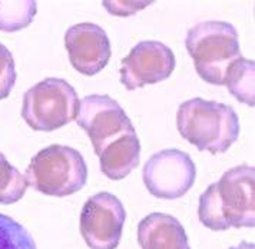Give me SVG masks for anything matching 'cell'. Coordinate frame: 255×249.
I'll return each mask as SVG.
<instances>
[{
    "label": "cell",
    "instance_id": "obj_17",
    "mask_svg": "<svg viewBox=\"0 0 255 249\" xmlns=\"http://www.w3.org/2000/svg\"><path fill=\"white\" fill-rule=\"evenodd\" d=\"M16 83L14 59L10 50L0 43V101L6 99Z\"/></svg>",
    "mask_w": 255,
    "mask_h": 249
},
{
    "label": "cell",
    "instance_id": "obj_18",
    "mask_svg": "<svg viewBox=\"0 0 255 249\" xmlns=\"http://www.w3.org/2000/svg\"><path fill=\"white\" fill-rule=\"evenodd\" d=\"M230 249H255V245L251 242H241L240 245H237V247H232Z\"/></svg>",
    "mask_w": 255,
    "mask_h": 249
},
{
    "label": "cell",
    "instance_id": "obj_13",
    "mask_svg": "<svg viewBox=\"0 0 255 249\" xmlns=\"http://www.w3.org/2000/svg\"><path fill=\"white\" fill-rule=\"evenodd\" d=\"M255 62L240 57L235 62H232L231 66L228 68L225 78H224V85L228 88L240 102L245 103L251 108L255 106Z\"/></svg>",
    "mask_w": 255,
    "mask_h": 249
},
{
    "label": "cell",
    "instance_id": "obj_11",
    "mask_svg": "<svg viewBox=\"0 0 255 249\" xmlns=\"http://www.w3.org/2000/svg\"><path fill=\"white\" fill-rule=\"evenodd\" d=\"M138 244L142 249H189L181 222L175 216L158 212L139 222Z\"/></svg>",
    "mask_w": 255,
    "mask_h": 249
},
{
    "label": "cell",
    "instance_id": "obj_10",
    "mask_svg": "<svg viewBox=\"0 0 255 249\" xmlns=\"http://www.w3.org/2000/svg\"><path fill=\"white\" fill-rule=\"evenodd\" d=\"M65 47L70 65L86 76L99 73L112 55L108 34L95 23H79L69 27L65 34Z\"/></svg>",
    "mask_w": 255,
    "mask_h": 249
},
{
    "label": "cell",
    "instance_id": "obj_3",
    "mask_svg": "<svg viewBox=\"0 0 255 249\" xmlns=\"http://www.w3.org/2000/svg\"><path fill=\"white\" fill-rule=\"evenodd\" d=\"M185 46L197 73L211 85H224L232 62L241 57L238 32L231 23L208 20L189 29Z\"/></svg>",
    "mask_w": 255,
    "mask_h": 249
},
{
    "label": "cell",
    "instance_id": "obj_12",
    "mask_svg": "<svg viewBox=\"0 0 255 249\" xmlns=\"http://www.w3.org/2000/svg\"><path fill=\"white\" fill-rule=\"evenodd\" d=\"M101 169L112 181H121L139 163L140 143L136 130L121 136L98 155Z\"/></svg>",
    "mask_w": 255,
    "mask_h": 249
},
{
    "label": "cell",
    "instance_id": "obj_1",
    "mask_svg": "<svg viewBox=\"0 0 255 249\" xmlns=\"http://www.w3.org/2000/svg\"><path fill=\"white\" fill-rule=\"evenodd\" d=\"M198 216L212 231L255 227V168L240 165L227 170L199 198Z\"/></svg>",
    "mask_w": 255,
    "mask_h": 249
},
{
    "label": "cell",
    "instance_id": "obj_14",
    "mask_svg": "<svg viewBox=\"0 0 255 249\" xmlns=\"http://www.w3.org/2000/svg\"><path fill=\"white\" fill-rule=\"evenodd\" d=\"M36 1H0V30L17 32L27 27L37 11Z\"/></svg>",
    "mask_w": 255,
    "mask_h": 249
},
{
    "label": "cell",
    "instance_id": "obj_16",
    "mask_svg": "<svg viewBox=\"0 0 255 249\" xmlns=\"http://www.w3.org/2000/svg\"><path fill=\"white\" fill-rule=\"evenodd\" d=\"M0 249H36V244L26 228L0 214Z\"/></svg>",
    "mask_w": 255,
    "mask_h": 249
},
{
    "label": "cell",
    "instance_id": "obj_7",
    "mask_svg": "<svg viewBox=\"0 0 255 249\" xmlns=\"http://www.w3.org/2000/svg\"><path fill=\"white\" fill-rule=\"evenodd\" d=\"M142 176L151 195L161 199H178L194 186L197 169L188 153L179 149H165L148 159Z\"/></svg>",
    "mask_w": 255,
    "mask_h": 249
},
{
    "label": "cell",
    "instance_id": "obj_15",
    "mask_svg": "<svg viewBox=\"0 0 255 249\" xmlns=\"http://www.w3.org/2000/svg\"><path fill=\"white\" fill-rule=\"evenodd\" d=\"M27 186L24 175L12 166L0 152V204H16L24 196Z\"/></svg>",
    "mask_w": 255,
    "mask_h": 249
},
{
    "label": "cell",
    "instance_id": "obj_5",
    "mask_svg": "<svg viewBox=\"0 0 255 249\" xmlns=\"http://www.w3.org/2000/svg\"><path fill=\"white\" fill-rule=\"evenodd\" d=\"M79 98L66 80L47 78L24 93L22 118L33 130L52 132L76 119Z\"/></svg>",
    "mask_w": 255,
    "mask_h": 249
},
{
    "label": "cell",
    "instance_id": "obj_4",
    "mask_svg": "<svg viewBox=\"0 0 255 249\" xmlns=\"http://www.w3.org/2000/svg\"><path fill=\"white\" fill-rule=\"evenodd\" d=\"M24 178L27 185L37 192L62 198L78 192L85 186L88 166L76 149L52 145L32 158Z\"/></svg>",
    "mask_w": 255,
    "mask_h": 249
},
{
    "label": "cell",
    "instance_id": "obj_2",
    "mask_svg": "<svg viewBox=\"0 0 255 249\" xmlns=\"http://www.w3.org/2000/svg\"><path fill=\"white\" fill-rule=\"evenodd\" d=\"M176 126L191 145L212 155L227 152L240 136V121L231 106L202 98L179 106Z\"/></svg>",
    "mask_w": 255,
    "mask_h": 249
},
{
    "label": "cell",
    "instance_id": "obj_8",
    "mask_svg": "<svg viewBox=\"0 0 255 249\" xmlns=\"http://www.w3.org/2000/svg\"><path fill=\"white\" fill-rule=\"evenodd\" d=\"M125 219V208L115 195L96 193L82 209V238L91 249H116L122 238Z\"/></svg>",
    "mask_w": 255,
    "mask_h": 249
},
{
    "label": "cell",
    "instance_id": "obj_9",
    "mask_svg": "<svg viewBox=\"0 0 255 249\" xmlns=\"http://www.w3.org/2000/svg\"><path fill=\"white\" fill-rule=\"evenodd\" d=\"M175 69L171 47L156 40H145L135 46L121 63V83L128 91L168 79Z\"/></svg>",
    "mask_w": 255,
    "mask_h": 249
},
{
    "label": "cell",
    "instance_id": "obj_6",
    "mask_svg": "<svg viewBox=\"0 0 255 249\" xmlns=\"http://www.w3.org/2000/svg\"><path fill=\"white\" fill-rule=\"evenodd\" d=\"M76 122L86 130L96 155L121 136L135 132L122 106L108 95L83 98L79 102Z\"/></svg>",
    "mask_w": 255,
    "mask_h": 249
}]
</instances>
